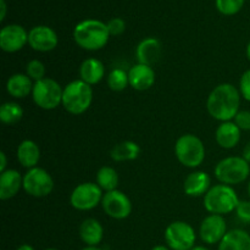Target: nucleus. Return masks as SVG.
<instances>
[{
  "label": "nucleus",
  "mask_w": 250,
  "mask_h": 250,
  "mask_svg": "<svg viewBox=\"0 0 250 250\" xmlns=\"http://www.w3.org/2000/svg\"><path fill=\"white\" fill-rule=\"evenodd\" d=\"M241 93L231 83H222L211 90L207 100L210 116L221 122L231 121L239 112Z\"/></svg>",
  "instance_id": "nucleus-1"
},
{
  "label": "nucleus",
  "mask_w": 250,
  "mask_h": 250,
  "mask_svg": "<svg viewBox=\"0 0 250 250\" xmlns=\"http://www.w3.org/2000/svg\"><path fill=\"white\" fill-rule=\"evenodd\" d=\"M110 38L106 23L99 20H83L73 29V39L80 48L95 51L104 48Z\"/></svg>",
  "instance_id": "nucleus-2"
},
{
  "label": "nucleus",
  "mask_w": 250,
  "mask_h": 250,
  "mask_svg": "<svg viewBox=\"0 0 250 250\" xmlns=\"http://www.w3.org/2000/svg\"><path fill=\"white\" fill-rule=\"evenodd\" d=\"M236 190L229 185H216L204 197V208L210 214L226 215L234 211L239 204Z\"/></svg>",
  "instance_id": "nucleus-3"
},
{
  "label": "nucleus",
  "mask_w": 250,
  "mask_h": 250,
  "mask_svg": "<svg viewBox=\"0 0 250 250\" xmlns=\"http://www.w3.org/2000/svg\"><path fill=\"white\" fill-rule=\"evenodd\" d=\"M93 100V89L82 80H76L63 88L62 106L72 115H81L89 109Z\"/></svg>",
  "instance_id": "nucleus-4"
},
{
  "label": "nucleus",
  "mask_w": 250,
  "mask_h": 250,
  "mask_svg": "<svg viewBox=\"0 0 250 250\" xmlns=\"http://www.w3.org/2000/svg\"><path fill=\"white\" fill-rule=\"evenodd\" d=\"M214 172L222 185H239L249 177L250 166L243 156H229L217 163Z\"/></svg>",
  "instance_id": "nucleus-5"
},
{
  "label": "nucleus",
  "mask_w": 250,
  "mask_h": 250,
  "mask_svg": "<svg viewBox=\"0 0 250 250\" xmlns=\"http://www.w3.org/2000/svg\"><path fill=\"white\" fill-rule=\"evenodd\" d=\"M177 160L186 167L195 168L203 164L205 159V146L202 139L194 134H183L177 139L175 146Z\"/></svg>",
  "instance_id": "nucleus-6"
},
{
  "label": "nucleus",
  "mask_w": 250,
  "mask_h": 250,
  "mask_svg": "<svg viewBox=\"0 0 250 250\" xmlns=\"http://www.w3.org/2000/svg\"><path fill=\"white\" fill-rule=\"evenodd\" d=\"M63 89L53 78H43L34 83L32 98L37 106L44 110H54L62 104Z\"/></svg>",
  "instance_id": "nucleus-7"
},
{
  "label": "nucleus",
  "mask_w": 250,
  "mask_h": 250,
  "mask_svg": "<svg viewBox=\"0 0 250 250\" xmlns=\"http://www.w3.org/2000/svg\"><path fill=\"white\" fill-rule=\"evenodd\" d=\"M165 241L171 250H190L195 247L194 229L185 221H175L165 229Z\"/></svg>",
  "instance_id": "nucleus-8"
},
{
  "label": "nucleus",
  "mask_w": 250,
  "mask_h": 250,
  "mask_svg": "<svg viewBox=\"0 0 250 250\" xmlns=\"http://www.w3.org/2000/svg\"><path fill=\"white\" fill-rule=\"evenodd\" d=\"M24 192L34 198L48 197L54 188V181L50 173L41 167L29 168L23 176Z\"/></svg>",
  "instance_id": "nucleus-9"
},
{
  "label": "nucleus",
  "mask_w": 250,
  "mask_h": 250,
  "mask_svg": "<svg viewBox=\"0 0 250 250\" xmlns=\"http://www.w3.org/2000/svg\"><path fill=\"white\" fill-rule=\"evenodd\" d=\"M103 189L97 183L85 182L77 186L72 190L70 197V203L76 210L88 211L98 207L103 199Z\"/></svg>",
  "instance_id": "nucleus-10"
},
{
  "label": "nucleus",
  "mask_w": 250,
  "mask_h": 250,
  "mask_svg": "<svg viewBox=\"0 0 250 250\" xmlns=\"http://www.w3.org/2000/svg\"><path fill=\"white\" fill-rule=\"evenodd\" d=\"M102 207L107 216L115 220H124L131 215L132 203L121 190L106 192L102 199Z\"/></svg>",
  "instance_id": "nucleus-11"
},
{
  "label": "nucleus",
  "mask_w": 250,
  "mask_h": 250,
  "mask_svg": "<svg viewBox=\"0 0 250 250\" xmlns=\"http://www.w3.org/2000/svg\"><path fill=\"white\" fill-rule=\"evenodd\" d=\"M227 233L226 220L222 215L211 214L202 221L199 229L200 238L204 243L212 246L220 243Z\"/></svg>",
  "instance_id": "nucleus-12"
},
{
  "label": "nucleus",
  "mask_w": 250,
  "mask_h": 250,
  "mask_svg": "<svg viewBox=\"0 0 250 250\" xmlns=\"http://www.w3.org/2000/svg\"><path fill=\"white\" fill-rule=\"evenodd\" d=\"M28 43V32L20 24H7L0 31V48L5 53H16Z\"/></svg>",
  "instance_id": "nucleus-13"
},
{
  "label": "nucleus",
  "mask_w": 250,
  "mask_h": 250,
  "mask_svg": "<svg viewBox=\"0 0 250 250\" xmlns=\"http://www.w3.org/2000/svg\"><path fill=\"white\" fill-rule=\"evenodd\" d=\"M56 32L48 26H36L28 32V44L33 50L48 53L58 46Z\"/></svg>",
  "instance_id": "nucleus-14"
},
{
  "label": "nucleus",
  "mask_w": 250,
  "mask_h": 250,
  "mask_svg": "<svg viewBox=\"0 0 250 250\" xmlns=\"http://www.w3.org/2000/svg\"><path fill=\"white\" fill-rule=\"evenodd\" d=\"M128 81L129 85L133 89L139 90V92L148 90L155 83V71L151 66L137 63L129 68Z\"/></svg>",
  "instance_id": "nucleus-15"
},
{
  "label": "nucleus",
  "mask_w": 250,
  "mask_h": 250,
  "mask_svg": "<svg viewBox=\"0 0 250 250\" xmlns=\"http://www.w3.org/2000/svg\"><path fill=\"white\" fill-rule=\"evenodd\" d=\"M161 56V43L159 39L146 38L137 45L136 58L138 63L151 66L158 62Z\"/></svg>",
  "instance_id": "nucleus-16"
},
{
  "label": "nucleus",
  "mask_w": 250,
  "mask_h": 250,
  "mask_svg": "<svg viewBox=\"0 0 250 250\" xmlns=\"http://www.w3.org/2000/svg\"><path fill=\"white\" fill-rule=\"evenodd\" d=\"M23 187V177L17 170L4 171L0 175V199L7 200L14 198Z\"/></svg>",
  "instance_id": "nucleus-17"
},
{
  "label": "nucleus",
  "mask_w": 250,
  "mask_h": 250,
  "mask_svg": "<svg viewBox=\"0 0 250 250\" xmlns=\"http://www.w3.org/2000/svg\"><path fill=\"white\" fill-rule=\"evenodd\" d=\"M211 180L207 172L203 171H195V172L189 173L185 180L183 189L185 193L189 197H202L207 194L208 190L210 189Z\"/></svg>",
  "instance_id": "nucleus-18"
},
{
  "label": "nucleus",
  "mask_w": 250,
  "mask_h": 250,
  "mask_svg": "<svg viewBox=\"0 0 250 250\" xmlns=\"http://www.w3.org/2000/svg\"><path fill=\"white\" fill-rule=\"evenodd\" d=\"M216 143L224 149H232L241 141V129L234 122H222L215 132Z\"/></svg>",
  "instance_id": "nucleus-19"
},
{
  "label": "nucleus",
  "mask_w": 250,
  "mask_h": 250,
  "mask_svg": "<svg viewBox=\"0 0 250 250\" xmlns=\"http://www.w3.org/2000/svg\"><path fill=\"white\" fill-rule=\"evenodd\" d=\"M81 239L87 247H98L104 237V229L102 224L95 219H85L78 229Z\"/></svg>",
  "instance_id": "nucleus-20"
},
{
  "label": "nucleus",
  "mask_w": 250,
  "mask_h": 250,
  "mask_svg": "<svg viewBox=\"0 0 250 250\" xmlns=\"http://www.w3.org/2000/svg\"><path fill=\"white\" fill-rule=\"evenodd\" d=\"M105 76L104 63L95 58L85 59L80 66V77L89 85L98 84Z\"/></svg>",
  "instance_id": "nucleus-21"
},
{
  "label": "nucleus",
  "mask_w": 250,
  "mask_h": 250,
  "mask_svg": "<svg viewBox=\"0 0 250 250\" xmlns=\"http://www.w3.org/2000/svg\"><path fill=\"white\" fill-rule=\"evenodd\" d=\"M33 87L34 84L32 83L31 78L23 73H15L9 77L6 82V92L17 99L28 97L33 92Z\"/></svg>",
  "instance_id": "nucleus-22"
},
{
  "label": "nucleus",
  "mask_w": 250,
  "mask_h": 250,
  "mask_svg": "<svg viewBox=\"0 0 250 250\" xmlns=\"http://www.w3.org/2000/svg\"><path fill=\"white\" fill-rule=\"evenodd\" d=\"M219 250H250V234L241 229H231L219 243Z\"/></svg>",
  "instance_id": "nucleus-23"
},
{
  "label": "nucleus",
  "mask_w": 250,
  "mask_h": 250,
  "mask_svg": "<svg viewBox=\"0 0 250 250\" xmlns=\"http://www.w3.org/2000/svg\"><path fill=\"white\" fill-rule=\"evenodd\" d=\"M17 160L23 167H37L41 160V149L38 144L29 139L21 142L17 148Z\"/></svg>",
  "instance_id": "nucleus-24"
},
{
  "label": "nucleus",
  "mask_w": 250,
  "mask_h": 250,
  "mask_svg": "<svg viewBox=\"0 0 250 250\" xmlns=\"http://www.w3.org/2000/svg\"><path fill=\"white\" fill-rule=\"evenodd\" d=\"M141 154V148L136 142L125 141L116 144L110 151V156L116 163L121 161H132L136 160Z\"/></svg>",
  "instance_id": "nucleus-25"
},
{
  "label": "nucleus",
  "mask_w": 250,
  "mask_h": 250,
  "mask_svg": "<svg viewBox=\"0 0 250 250\" xmlns=\"http://www.w3.org/2000/svg\"><path fill=\"white\" fill-rule=\"evenodd\" d=\"M97 185L105 192L116 190L119 186V175L114 167L103 166L97 172Z\"/></svg>",
  "instance_id": "nucleus-26"
},
{
  "label": "nucleus",
  "mask_w": 250,
  "mask_h": 250,
  "mask_svg": "<svg viewBox=\"0 0 250 250\" xmlns=\"http://www.w3.org/2000/svg\"><path fill=\"white\" fill-rule=\"evenodd\" d=\"M23 110L21 105L14 102H7L0 106V120L5 125H15L21 121Z\"/></svg>",
  "instance_id": "nucleus-27"
},
{
  "label": "nucleus",
  "mask_w": 250,
  "mask_h": 250,
  "mask_svg": "<svg viewBox=\"0 0 250 250\" xmlns=\"http://www.w3.org/2000/svg\"><path fill=\"white\" fill-rule=\"evenodd\" d=\"M128 84V72L122 68H114L107 76V85L114 92H122Z\"/></svg>",
  "instance_id": "nucleus-28"
},
{
  "label": "nucleus",
  "mask_w": 250,
  "mask_h": 250,
  "mask_svg": "<svg viewBox=\"0 0 250 250\" xmlns=\"http://www.w3.org/2000/svg\"><path fill=\"white\" fill-rule=\"evenodd\" d=\"M216 9L225 16H233L243 7L246 0H216Z\"/></svg>",
  "instance_id": "nucleus-29"
},
{
  "label": "nucleus",
  "mask_w": 250,
  "mask_h": 250,
  "mask_svg": "<svg viewBox=\"0 0 250 250\" xmlns=\"http://www.w3.org/2000/svg\"><path fill=\"white\" fill-rule=\"evenodd\" d=\"M26 75L28 76L32 81L38 82V81L45 78L44 77V76H45V66H44V63L42 62V61L37 60V59L31 60L26 66Z\"/></svg>",
  "instance_id": "nucleus-30"
},
{
  "label": "nucleus",
  "mask_w": 250,
  "mask_h": 250,
  "mask_svg": "<svg viewBox=\"0 0 250 250\" xmlns=\"http://www.w3.org/2000/svg\"><path fill=\"white\" fill-rule=\"evenodd\" d=\"M106 26L107 29H109L110 36H120L126 29V22L120 19V17H115V19H111L107 22Z\"/></svg>",
  "instance_id": "nucleus-31"
},
{
  "label": "nucleus",
  "mask_w": 250,
  "mask_h": 250,
  "mask_svg": "<svg viewBox=\"0 0 250 250\" xmlns=\"http://www.w3.org/2000/svg\"><path fill=\"white\" fill-rule=\"evenodd\" d=\"M239 93L247 102H250V70L242 75L239 81Z\"/></svg>",
  "instance_id": "nucleus-32"
},
{
  "label": "nucleus",
  "mask_w": 250,
  "mask_h": 250,
  "mask_svg": "<svg viewBox=\"0 0 250 250\" xmlns=\"http://www.w3.org/2000/svg\"><path fill=\"white\" fill-rule=\"evenodd\" d=\"M234 124L239 127L241 131H250V111L247 110L239 111L234 117Z\"/></svg>",
  "instance_id": "nucleus-33"
},
{
  "label": "nucleus",
  "mask_w": 250,
  "mask_h": 250,
  "mask_svg": "<svg viewBox=\"0 0 250 250\" xmlns=\"http://www.w3.org/2000/svg\"><path fill=\"white\" fill-rule=\"evenodd\" d=\"M237 217L241 220L243 224L250 225V202H239L238 207L236 209Z\"/></svg>",
  "instance_id": "nucleus-34"
},
{
  "label": "nucleus",
  "mask_w": 250,
  "mask_h": 250,
  "mask_svg": "<svg viewBox=\"0 0 250 250\" xmlns=\"http://www.w3.org/2000/svg\"><path fill=\"white\" fill-rule=\"evenodd\" d=\"M6 154L4 151L0 153V172H4L6 171Z\"/></svg>",
  "instance_id": "nucleus-35"
},
{
  "label": "nucleus",
  "mask_w": 250,
  "mask_h": 250,
  "mask_svg": "<svg viewBox=\"0 0 250 250\" xmlns=\"http://www.w3.org/2000/svg\"><path fill=\"white\" fill-rule=\"evenodd\" d=\"M0 6H1V14H0V21H4L6 16V2L5 0H0Z\"/></svg>",
  "instance_id": "nucleus-36"
},
{
  "label": "nucleus",
  "mask_w": 250,
  "mask_h": 250,
  "mask_svg": "<svg viewBox=\"0 0 250 250\" xmlns=\"http://www.w3.org/2000/svg\"><path fill=\"white\" fill-rule=\"evenodd\" d=\"M243 158L246 159V160L250 164V142H249V143H247V146H244V149H243Z\"/></svg>",
  "instance_id": "nucleus-37"
},
{
  "label": "nucleus",
  "mask_w": 250,
  "mask_h": 250,
  "mask_svg": "<svg viewBox=\"0 0 250 250\" xmlns=\"http://www.w3.org/2000/svg\"><path fill=\"white\" fill-rule=\"evenodd\" d=\"M16 250H34V248L32 246H29V244H22Z\"/></svg>",
  "instance_id": "nucleus-38"
},
{
  "label": "nucleus",
  "mask_w": 250,
  "mask_h": 250,
  "mask_svg": "<svg viewBox=\"0 0 250 250\" xmlns=\"http://www.w3.org/2000/svg\"><path fill=\"white\" fill-rule=\"evenodd\" d=\"M151 250H171V249L166 246H155Z\"/></svg>",
  "instance_id": "nucleus-39"
},
{
  "label": "nucleus",
  "mask_w": 250,
  "mask_h": 250,
  "mask_svg": "<svg viewBox=\"0 0 250 250\" xmlns=\"http://www.w3.org/2000/svg\"><path fill=\"white\" fill-rule=\"evenodd\" d=\"M81 250H103V249L99 248V247H85V248H83Z\"/></svg>",
  "instance_id": "nucleus-40"
},
{
  "label": "nucleus",
  "mask_w": 250,
  "mask_h": 250,
  "mask_svg": "<svg viewBox=\"0 0 250 250\" xmlns=\"http://www.w3.org/2000/svg\"><path fill=\"white\" fill-rule=\"evenodd\" d=\"M190 250H210V249L205 248V247H203V246H195L194 248L190 249Z\"/></svg>",
  "instance_id": "nucleus-41"
},
{
  "label": "nucleus",
  "mask_w": 250,
  "mask_h": 250,
  "mask_svg": "<svg viewBox=\"0 0 250 250\" xmlns=\"http://www.w3.org/2000/svg\"><path fill=\"white\" fill-rule=\"evenodd\" d=\"M247 58L250 61V42L248 43V46H247Z\"/></svg>",
  "instance_id": "nucleus-42"
},
{
  "label": "nucleus",
  "mask_w": 250,
  "mask_h": 250,
  "mask_svg": "<svg viewBox=\"0 0 250 250\" xmlns=\"http://www.w3.org/2000/svg\"><path fill=\"white\" fill-rule=\"evenodd\" d=\"M44 250H59V249H55V248H48V249H44Z\"/></svg>",
  "instance_id": "nucleus-43"
},
{
  "label": "nucleus",
  "mask_w": 250,
  "mask_h": 250,
  "mask_svg": "<svg viewBox=\"0 0 250 250\" xmlns=\"http://www.w3.org/2000/svg\"><path fill=\"white\" fill-rule=\"evenodd\" d=\"M248 193H249V197H250V182H249V186H248Z\"/></svg>",
  "instance_id": "nucleus-44"
}]
</instances>
